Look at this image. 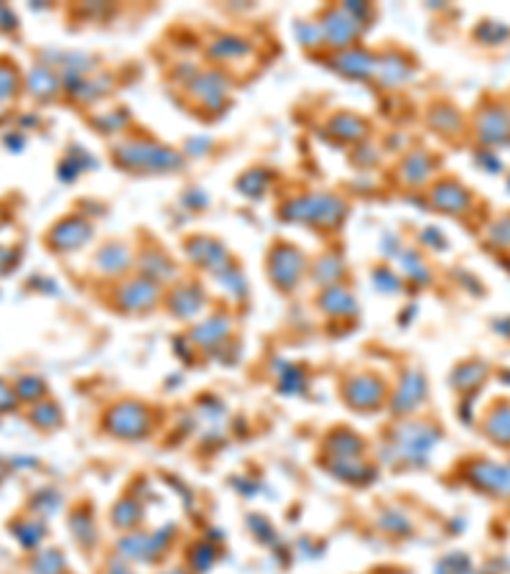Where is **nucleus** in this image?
<instances>
[{
	"label": "nucleus",
	"mask_w": 510,
	"mask_h": 574,
	"mask_svg": "<svg viewBox=\"0 0 510 574\" xmlns=\"http://www.w3.org/2000/svg\"><path fill=\"white\" fill-rule=\"evenodd\" d=\"M342 212V204L335 197L327 194H317V197H307L301 202L294 204V220L301 222H317V225H327L335 222Z\"/></svg>",
	"instance_id": "10"
},
{
	"label": "nucleus",
	"mask_w": 510,
	"mask_h": 574,
	"mask_svg": "<svg viewBox=\"0 0 510 574\" xmlns=\"http://www.w3.org/2000/svg\"><path fill=\"white\" fill-rule=\"evenodd\" d=\"M327 447H329V454L337 457V460H360L362 452H365L362 439L353 435V432H347V429H340L337 435L329 436Z\"/></svg>",
	"instance_id": "14"
},
{
	"label": "nucleus",
	"mask_w": 510,
	"mask_h": 574,
	"mask_svg": "<svg viewBox=\"0 0 510 574\" xmlns=\"http://www.w3.org/2000/svg\"><path fill=\"white\" fill-rule=\"evenodd\" d=\"M488 436L495 439L497 444H506L510 447V406H503V408H495L488 419Z\"/></svg>",
	"instance_id": "21"
},
{
	"label": "nucleus",
	"mask_w": 510,
	"mask_h": 574,
	"mask_svg": "<svg viewBox=\"0 0 510 574\" xmlns=\"http://www.w3.org/2000/svg\"><path fill=\"white\" fill-rule=\"evenodd\" d=\"M33 574H64L67 572V561H64L59 549H47L39 552L31 561Z\"/></svg>",
	"instance_id": "22"
},
{
	"label": "nucleus",
	"mask_w": 510,
	"mask_h": 574,
	"mask_svg": "<svg viewBox=\"0 0 510 574\" xmlns=\"http://www.w3.org/2000/svg\"><path fill=\"white\" fill-rule=\"evenodd\" d=\"M90 235H93L90 222L82 218H64L47 233V246L54 253H69L82 248L90 240Z\"/></svg>",
	"instance_id": "5"
},
{
	"label": "nucleus",
	"mask_w": 510,
	"mask_h": 574,
	"mask_svg": "<svg viewBox=\"0 0 510 574\" xmlns=\"http://www.w3.org/2000/svg\"><path fill=\"white\" fill-rule=\"evenodd\" d=\"M322 309L332 317H353L355 314V299L344 286H327L322 294Z\"/></svg>",
	"instance_id": "15"
},
{
	"label": "nucleus",
	"mask_w": 510,
	"mask_h": 574,
	"mask_svg": "<svg viewBox=\"0 0 510 574\" xmlns=\"http://www.w3.org/2000/svg\"><path fill=\"white\" fill-rule=\"evenodd\" d=\"M467 478L482 493L510 496V467L497 465V462H490V460H482V462H475V465L467 470Z\"/></svg>",
	"instance_id": "6"
},
{
	"label": "nucleus",
	"mask_w": 510,
	"mask_h": 574,
	"mask_svg": "<svg viewBox=\"0 0 510 574\" xmlns=\"http://www.w3.org/2000/svg\"><path fill=\"white\" fill-rule=\"evenodd\" d=\"M156 281L140 279L136 283H128L123 291H121V307L128 311H146L148 307H154L156 301Z\"/></svg>",
	"instance_id": "13"
},
{
	"label": "nucleus",
	"mask_w": 510,
	"mask_h": 574,
	"mask_svg": "<svg viewBox=\"0 0 510 574\" xmlns=\"http://www.w3.org/2000/svg\"><path fill=\"white\" fill-rule=\"evenodd\" d=\"M5 218H8V212H5V207H3V204H0V225H3V222H5Z\"/></svg>",
	"instance_id": "33"
},
{
	"label": "nucleus",
	"mask_w": 510,
	"mask_h": 574,
	"mask_svg": "<svg viewBox=\"0 0 510 574\" xmlns=\"http://www.w3.org/2000/svg\"><path fill=\"white\" fill-rule=\"evenodd\" d=\"M201 307H204V294L200 291V286H182L171 296V311L179 317H194L200 314Z\"/></svg>",
	"instance_id": "16"
},
{
	"label": "nucleus",
	"mask_w": 510,
	"mask_h": 574,
	"mask_svg": "<svg viewBox=\"0 0 510 574\" xmlns=\"http://www.w3.org/2000/svg\"><path fill=\"white\" fill-rule=\"evenodd\" d=\"M16 396L21 399V401H39L44 393H47V386L41 383V378H36V375H26V378H21L18 381V386L16 389Z\"/></svg>",
	"instance_id": "27"
},
{
	"label": "nucleus",
	"mask_w": 510,
	"mask_h": 574,
	"mask_svg": "<svg viewBox=\"0 0 510 574\" xmlns=\"http://www.w3.org/2000/svg\"><path fill=\"white\" fill-rule=\"evenodd\" d=\"M164 574H186V572H182V570H176V572H164Z\"/></svg>",
	"instance_id": "34"
},
{
	"label": "nucleus",
	"mask_w": 510,
	"mask_h": 574,
	"mask_svg": "<svg viewBox=\"0 0 510 574\" xmlns=\"http://www.w3.org/2000/svg\"><path fill=\"white\" fill-rule=\"evenodd\" d=\"M493 243L495 246H510V215L500 218L493 228Z\"/></svg>",
	"instance_id": "29"
},
{
	"label": "nucleus",
	"mask_w": 510,
	"mask_h": 574,
	"mask_svg": "<svg viewBox=\"0 0 510 574\" xmlns=\"http://www.w3.org/2000/svg\"><path fill=\"white\" fill-rule=\"evenodd\" d=\"M16 265V258H13V248H5L0 246V276H5L8 271H13Z\"/></svg>",
	"instance_id": "31"
},
{
	"label": "nucleus",
	"mask_w": 510,
	"mask_h": 574,
	"mask_svg": "<svg viewBox=\"0 0 510 574\" xmlns=\"http://www.w3.org/2000/svg\"><path fill=\"white\" fill-rule=\"evenodd\" d=\"M485 365L482 363H472V365H462V368H457L454 372V378H460L462 375V381H454V386L457 389H467L470 386V381H482L485 378Z\"/></svg>",
	"instance_id": "28"
},
{
	"label": "nucleus",
	"mask_w": 510,
	"mask_h": 574,
	"mask_svg": "<svg viewBox=\"0 0 510 574\" xmlns=\"http://www.w3.org/2000/svg\"><path fill=\"white\" fill-rule=\"evenodd\" d=\"M434 442H436V432H434L432 426H426V424H401L393 432L388 452H390L393 462L421 465L429 457V450L434 447Z\"/></svg>",
	"instance_id": "1"
},
{
	"label": "nucleus",
	"mask_w": 510,
	"mask_h": 574,
	"mask_svg": "<svg viewBox=\"0 0 510 574\" xmlns=\"http://www.w3.org/2000/svg\"><path fill=\"white\" fill-rule=\"evenodd\" d=\"M59 90V79L57 75L49 69V67H36L31 75H29V93L36 97V100H49V97H54Z\"/></svg>",
	"instance_id": "18"
},
{
	"label": "nucleus",
	"mask_w": 510,
	"mask_h": 574,
	"mask_svg": "<svg viewBox=\"0 0 510 574\" xmlns=\"http://www.w3.org/2000/svg\"><path fill=\"white\" fill-rule=\"evenodd\" d=\"M121 164L128 169H146V171H171L182 166V158L154 143H128L121 148Z\"/></svg>",
	"instance_id": "3"
},
{
	"label": "nucleus",
	"mask_w": 510,
	"mask_h": 574,
	"mask_svg": "<svg viewBox=\"0 0 510 574\" xmlns=\"http://www.w3.org/2000/svg\"><path fill=\"white\" fill-rule=\"evenodd\" d=\"M112 521L118 528H133L140 521V508L133 500H121L112 511Z\"/></svg>",
	"instance_id": "26"
},
{
	"label": "nucleus",
	"mask_w": 510,
	"mask_h": 574,
	"mask_svg": "<svg viewBox=\"0 0 510 574\" xmlns=\"http://www.w3.org/2000/svg\"><path fill=\"white\" fill-rule=\"evenodd\" d=\"M110 574H136V572H130V570H128L125 564H115V567L110 570Z\"/></svg>",
	"instance_id": "32"
},
{
	"label": "nucleus",
	"mask_w": 510,
	"mask_h": 574,
	"mask_svg": "<svg viewBox=\"0 0 510 574\" xmlns=\"http://www.w3.org/2000/svg\"><path fill=\"white\" fill-rule=\"evenodd\" d=\"M108 429L110 435L121 436V439H143L151 432L154 417L148 411V406L139 401H121L108 411Z\"/></svg>",
	"instance_id": "2"
},
{
	"label": "nucleus",
	"mask_w": 510,
	"mask_h": 574,
	"mask_svg": "<svg viewBox=\"0 0 510 574\" xmlns=\"http://www.w3.org/2000/svg\"><path fill=\"white\" fill-rule=\"evenodd\" d=\"M13 536L26 549H36V543L44 539V526L36 518H26L23 524H13Z\"/></svg>",
	"instance_id": "25"
},
{
	"label": "nucleus",
	"mask_w": 510,
	"mask_h": 574,
	"mask_svg": "<svg viewBox=\"0 0 510 574\" xmlns=\"http://www.w3.org/2000/svg\"><path fill=\"white\" fill-rule=\"evenodd\" d=\"M424 399H426V381H424V375L418 371H408L403 372L401 383L396 386V393L390 399V408L396 414H411L416 406L424 404Z\"/></svg>",
	"instance_id": "8"
},
{
	"label": "nucleus",
	"mask_w": 510,
	"mask_h": 574,
	"mask_svg": "<svg viewBox=\"0 0 510 574\" xmlns=\"http://www.w3.org/2000/svg\"><path fill=\"white\" fill-rule=\"evenodd\" d=\"M128 264H130V253H128L125 246H105L97 253V271L100 274L118 276L128 268Z\"/></svg>",
	"instance_id": "17"
},
{
	"label": "nucleus",
	"mask_w": 510,
	"mask_h": 574,
	"mask_svg": "<svg viewBox=\"0 0 510 574\" xmlns=\"http://www.w3.org/2000/svg\"><path fill=\"white\" fill-rule=\"evenodd\" d=\"M29 421H33V426H39V429H57L62 424V411L51 401H41L31 408Z\"/></svg>",
	"instance_id": "23"
},
{
	"label": "nucleus",
	"mask_w": 510,
	"mask_h": 574,
	"mask_svg": "<svg viewBox=\"0 0 510 574\" xmlns=\"http://www.w3.org/2000/svg\"><path fill=\"white\" fill-rule=\"evenodd\" d=\"M16 401H18L16 390L11 389L8 383H3V381H0V414L11 411V408L16 406Z\"/></svg>",
	"instance_id": "30"
},
{
	"label": "nucleus",
	"mask_w": 510,
	"mask_h": 574,
	"mask_svg": "<svg viewBox=\"0 0 510 574\" xmlns=\"http://www.w3.org/2000/svg\"><path fill=\"white\" fill-rule=\"evenodd\" d=\"M174 539V526L158 528V531H130L121 539V557L123 559H136V561H154L158 559L166 546Z\"/></svg>",
	"instance_id": "4"
},
{
	"label": "nucleus",
	"mask_w": 510,
	"mask_h": 574,
	"mask_svg": "<svg viewBox=\"0 0 510 574\" xmlns=\"http://www.w3.org/2000/svg\"><path fill=\"white\" fill-rule=\"evenodd\" d=\"M478 136L485 143H508L510 140V112L506 108L485 110L478 118Z\"/></svg>",
	"instance_id": "11"
},
{
	"label": "nucleus",
	"mask_w": 510,
	"mask_h": 574,
	"mask_svg": "<svg viewBox=\"0 0 510 574\" xmlns=\"http://www.w3.org/2000/svg\"><path fill=\"white\" fill-rule=\"evenodd\" d=\"M228 332H230L228 319L217 317V319H210V322H204V325L197 327V329L192 332V340H197L200 345L212 347V345H219V342L225 340V337H228Z\"/></svg>",
	"instance_id": "20"
},
{
	"label": "nucleus",
	"mask_w": 510,
	"mask_h": 574,
	"mask_svg": "<svg viewBox=\"0 0 510 574\" xmlns=\"http://www.w3.org/2000/svg\"><path fill=\"white\" fill-rule=\"evenodd\" d=\"M69 528H72L75 539H77L82 546H90V543H94V539H97V528H94V521L90 513H72V516H69Z\"/></svg>",
	"instance_id": "24"
},
{
	"label": "nucleus",
	"mask_w": 510,
	"mask_h": 574,
	"mask_svg": "<svg viewBox=\"0 0 510 574\" xmlns=\"http://www.w3.org/2000/svg\"><path fill=\"white\" fill-rule=\"evenodd\" d=\"M18 93H21V75H18L16 64L0 57V105L16 100Z\"/></svg>",
	"instance_id": "19"
},
{
	"label": "nucleus",
	"mask_w": 510,
	"mask_h": 574,
	"mask_svg": "<svg viewBox=\"0 0 510 574\" xmlns=\"http://www.w3.org/2000/svg\"><path fill=\"white\" fill-rule=\"evenodd\" d=\"M344 399H347V404L353 406V408L368 411V408H375V406L383 404L386 386H383V381L378 375H368V372L365 375H355L347 383V389H344Z\"/></svg>",
	"instance_id": "7"
},
{
	"label": "nucleus",
	"mask_w": 510,
	"mask_h": 574,
	"mask_svg": "<svg viewBox=\"0 0 510 574\" xmlns=\"http://www.w3.org/2000/svg\"><path fill=\"white\" fill-rule=\"evenodd\" d=\"M434 204H436V210H442V212H449V215H460L464 212L467 207H470V200H472V194L467 192V186L460 184V182H442V184H436L432 194Z\"/></svg>",
	"instance_id": "12"
},
{
	"label": "nucleus",
	"mask_w": 510,
	"mask_h": 574,
	"mask_svg": "<svg viewBox=\"0 0 510 574\" xmlns=\"http://www.w3.org/2000/svg\"><path fill=\"white\" fill-rule=\"evenodd\" d=\"M304 271V258L301 253L291 246L286 248L273 250V261H271V276H273V283H279L283 291H291L299 276Z\"/></svg>",
	"instance_id": "9"
}]
</instances>
